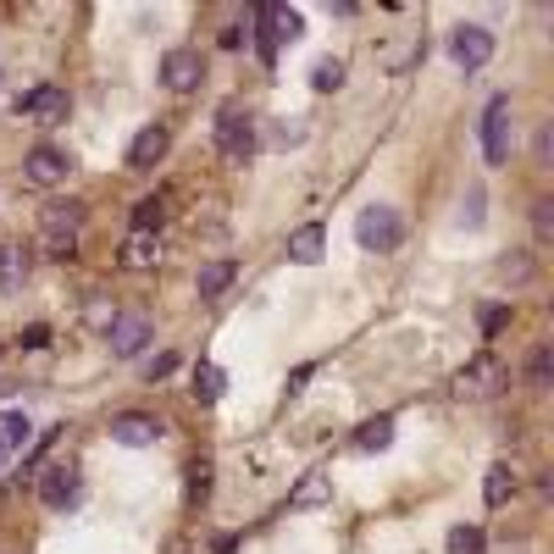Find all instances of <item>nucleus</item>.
<instances>
[{"label":"nucleus","instance_id":"f257e3e1","mask_svg":"<svg viewBox=\"0 0 554 554\" xmlns=\"http://www.w3.org/2000/svg\"><path fill=\"white\" fill-rule=\"evenodd\" d=\"M78 228H84V205H78V200L45 205V217H39V250L56 255V261H67L73 244H78Z\"/></svg>","mask_w":554,"mask_h":554},{"label":"nucleus","instance_id":"f03ea898","mask_svg":"<svg viewBox=\"0 0 554 554\" xmlns=\"http://www.w3.org/2000/svg\"><path fill=\"white\" fill-rule=\"evenodd\" d=\"M300 34H305V17L294 6H255V50H261V61H272Z\"/></svg>","mask_w":554,"mask_h":554},{"label":"nucleus","instance_id":"7ed1b4c3","mask_svg":"<svg viewBox=\"0 0 554 554\" xmlns=\"http://www.w3.org/2000/svg\"><path fill=\"white\" fill-rule=\"evenodd\" d=\"M505 388H510V372H505V361H499L494 350L471 355V361L455 372V394L460 399H494V394H505Z\"/></svg>","mask_w":554,"mask_h":554},{"label":"nucleus","instance_id":"20e7f679","mask_svg":"<svg viewBox=\"0 0 554 554\" xmlns=\"http://www.w3.org/2000/svg\"><path fill=\"white\" fill-rule=\"evenodd\" d=\"M510 145H516V117H510V95H494L488 111H482V156L488 167H505Z\"/></svg>","mask_w":554,"mask_h":554},{"label":"nucleus","instance_id":"39448f33","mask_svg":"<svg viewBox=\"0 0 554 554\" xmlns=\"http://www.w3.org/2000/svg\"><path fill=\"white\" fill-rule=\"evenodd\" d=\"M255 145H261V139H255V122L244 117L239 106H228L217 117V150H222V161H228V167H250Z\"/></svg>","mask_w":554,"mask_h":554},{"label":"nucleus","instance_id":"423d86ee","mask_svg":"<svg viewBox=\"0 0 554 554\" xmlns=\"http://www.w3.org/2000/svg\"><path fill=\"white\" fill-rule=\"evenodd\" d=\"M67 111H73V100H67V89H56V84H34V89L17 95V117H28L34 128H61Z\"/></svg>","mask_w":554,"mask_h":554},{"label":"nucleus","instance_id":"0eeeda50","mask_svg":"<svg viewBox=\"0 0 554 554\" xmlns=\"http://www.w3.org/2000/svg\"><path fill=\"white\" fill-rule=\"evenodd\" d=\"M399 239H405V228H399V211H388V205H366L361 217H355V244L361 250L388 255Z\"/></svg>","mask_w":554,"mask_h":554},{"label":"nucleus","instance_id":"6e6552de","mask_svg":"<svg viewBox=\"0 0 554 554\" xmlns=\"http://www.w3.org/2000/svg\"><path fill=\"white\" fill-rule=\"evenodd\" d=\"M67 172H73V161L61 156L56 145H34L23 156V183L28 189H56V183H67Z\"/></svg>","mask_w":554,"mask_h":554},{"label":"nucleus","instance_id":"1a4fd4ad","mask_svg":"<svg viewBox=\"0 0 554 554\" xmlns=\"http://www.w3.org/2000/svg\"><path fill=\"white\" fill-rule=\"evenodd\" d=\"M449 56H455V67H466V73H477V67H488V56H494V34L477 23L455 28L449 34Z\"/></svg>","mask_w":554,"mask_h":554},{"label":"nucleus","instance_id":"9d476101","mask_svg":"<svg viewBox=\"0 0 554 554\" xmlns=\"http://www.w3.org/2000/svg\"><path fill=\"white\" fill-rule=\"evenodd\" d=\"M106 344H111V355L117 361H133V355L150 344V316H139V311H128V316H111V327H106Z\"/></svg>","mask_w":554,"mask_h":554},{"label":"nucleus","instance_id":"9b49d317","mask_svg":"<svg viewBox=\"0 0 554 554\" xmlns=\"http://www.w3.org/2000/svg\"><path fill=\"white\" fill-rule=\"evenodd\" d=\"M161 438V422L156 416H139V410H128V416H111V444L122 449H150Z\"/></svg>","mask_w":554,"mask_h":554},{"label":"nucleus","instance_id":"f8f14e48","mask_svg":"<svg viewBox=\"0 0 554 554\" xmlns=\"http://www.w3.org/2000/svg\"><path fill=\"white\" fill-rule=\"evenodd\" d=\"M34 482H39V499H45L50 510L78 505V471H73V466H45Z\"/></svg>","mask_w":554,"mask_h":554},{"label":"nucleus","instance_id":"ddd939ff","mask_svg":"<svg viewBox=\"0 0 554 554\" xmlns=\"http://www.w3.org/2000/svg\"><path fill=\"white\" fill-rule=\"evenodd\" d=\"M161 84H167L172 95H189V89L200 84V56H194V50H167V56H161Z\"/></svg>","mask_w":554,"mask_h":554},{"label":"nucleus","instance_id":"4468645a","mask_svg":"<svg viewBox=\"0 0 554 554\" xmlns=\"http://www.w3.org/2000/svg\"><path fill=\"white\" fill-rule=\"evenodd\" d=\"M167 145H172V139H167V128H161V122H150V128H145V133H139V139L128 145V167H133V172H150L161 156H167Z\"/></svg>","mask_w":554,"mask_h":554},{"label":"nucleus","instance_id":"2eb2a0df","mask_svg":"<svg viewBox=\"0 0 554 554\" xmlns=\"http://www.w3.org/2000/svg\"><path fill=\"white\" fill-rule=\"evenodd\" d=\"M117 261L128 266V272H150V266L161 261V239H156V233H128L122 250H117Z\"/></svg>","mask_w":554,"mask_h":554},{"label":"nucleus","instance_id":"dca6fc26","mask_svg":"<svg viewBox=\"0 0 554 554\" xmlns=\"http://www.w3.org/2000/svg\"><path fill=\"white\" fill-rule=\"evenodd\" d=\"M327 499H333V477H327V471H305L289 488V510H316V505H327Z\"/></svg>","mask_w":554,"mask_h":554},{"label":"nucleus","instance_id":"f3484780","mask_svg":"<svg viewBox=\"0 0 554 554\" xmlns=\"http://www.w3.org/2000/svg\"><path fill=\"white\" fill-rule=\"evenodd\" d=\"M322 250H327L322 222H305V228H294V233H289V255H294L300 266H316V261H322Z\"/></svg>","mask_w":554,"mask_h":554},{"label":"nucleus","instance_id":"a211bd4d","mask_svg":"<svg viewBox=\"0 0 554 554\" xmlns=\"http://www.w3.org/2000/svg\"><path fill=\"white\" fill-rule=\"evenodd\" d=\"M233 277H239V266H233V261H205L200 277H194V289H200V300H217V294L233 289Z\"/></svg>","mask_w":554,"mask_h":554},{"label":"nucleus","instance_id":"6ab92c4d","mask_svg":"<svg viewBox=\"0 0 554 554\" xmlns=\"http://www.w3.org/2000/svg\"><path fill=\"white\" fill-rule=\"evenodd\" d=\"M394 444V416H372V422H361V433H355V449L361 455H377V449Z\"/></svg>","mask_w":554,"mask_h":554},{"label":"nucleus","instance_id":"aec40b11","mask_svg":"<svg viewBox=\"0 0 554 554\" xmlns=\"http://www.w3.org/2000/svg\"><path fill=\"white\" fill-rule=\"evenodd\" d=\"M516 494V471L505 466V460H494V466H488V482H482V499H488V505H505V499Z\"/></svg>","mask_w":554,"mask_h":554},{"label":"nucleus","instance_id":"412c9836","mask_svg":"<svg viewBox=\"0 0 554 554\" xmlns=\"http://www.w3.org/2000/svg\"><path fill=\"white\" fill-rule=\"evenodd\" d=\"M222 388H228L222 366H211V361H200V366H194V399H200V405H217V399H222Z\"/></svg>","mask_w":554,"mask_h":554},{"label":"nucleus","instance_id":"4be33fe9","mask_svg":"<svg viewBox=\"0 0 554 554\" xmlns=\"http://www.w3.org/2000/svg\"><path fill=\"white\" fill-rule=\"evenodd\" d=\"M344 73H350V67H344L338 56H322L311 67V89H316V95H333V89H344Z\"/></svg>","mask_w":554,"mask_h":554},{"label":"nucleus","instance_id":"5701e85b","mask_svg":"<svg viewBox=\"0 0 554 554\" xmlns=\"http://www.w3.org/2000/svg\"><path fill=\"white\" fill-rule=\"evenodd\" d=\"M28 277V255L17 244H0V289H17Z\"/></svg>","mask_w":554,"mask_h":554},{"label":"nucleus","instance_id":"b1692460","mask_svg":"<svg viewBox=\"0 0 554 554\" xmlns=\"http://www.w3.org/2000/svg\"><path fill=\"white\" fill-rule=\"evenodd\" d=\"M161 217H167V200H161V194L139 200V205H133V233H156V228H161Z\"/></svg>","mask_w":554,"mask_h":554},{"label":"nucleus","instance_id":"393cba45","mask_svg":"<svg viewBox=\"0 0 554 554\" xmlns=\"http://www.w3.org/2000/svg\"><path fill=\"white\" fill-rule=\"evenodd\" d=\"M300 139H305L300 117H277L272 128H266V145H272V150H289V145H300Z\"/></svg>","mask_w":554,"mask_h":554},{"label":"nucleus","instance_id":"a878e982","mask_svg":"<svg viewBox=\"0 0 554 554\" xmlns=\"http://www.w3.org/2000/svg\"><path fill=\"white\" fill-rule=\"evenodd\" d=\"M482 549H488V538H482V527H471V521L449 532V554H482Z\"/></svg>","mask_w":554,"mask_h":554},{"label":"nucleus","instance_id":"bb28decb","mask_svg":"<svg viewBox=\"0 0 554 554\" xmlns=\"http://www.w3.org/2000/svg\"><path fill=\"white\" fill-rule=\"evenodd\" d=\"M205 494H211V460H189V499L200 505Z\"/></svg>","mask_w":554,"mask_h":554},{"label":"nucleus","instance_id":"cd10ccee","mask_svg":"<svg viewBox=\"0 0 554 554\" xmlns=\"http://www.w3.org/2000/svg\"><path fill=\"white\" fill-rule=\"evenodd\" d=\"M499 277H505V283H527V277H532V261H527L521 250H510L505 261H499Z\"/></svg>","mask_w":554,"mask_h":554},{"label":"nucleus","instance_id":"c85d7f7f","mask_svg":"<svg viewBox=\"0 0 554 554\" xmlns=\"http://www.w3.org/2000/svg\"><path fill=\"white\" fill-rule=\"evenodd\" d=\"M28 433H34V427H28V416H23V410H12V416H6V427H0L6 449H12V444H28Z\"/></svg>","mask_w":554,"mask_h":554},{"label":"nucleus","instance_id":"c756f323","mask_svg":"<svg viewBox=\"0 0 554 554\" xmlns=\"http://www.w3.org/2000/svg\"><path fill=\"white\" fill-rule=\"evenodd\" d=\"M532 233H538L543 244L554 239V205H549V200H538V205H532Z\"/></svg>","mask_w":554,"mask_h":554},{"label":"nucleus","instance_id":"7c9ffc66","mask_svg":"<svg viewBox=\"0 0 554 554\" xmlns=\"http://www.w3.org/2000/svg\"><path fill=\"white\" fill-rule=\"evenodd\" d=\"M17 344H23V350H45V344H50V327H45V322L23 327V338H17Z\"/></svg>","mask_w":554,"mask_h":554},{"label":"nucleus","instance_id":"2f4dec72","mask_svg":"<svg viewBox=\"0 0 554 554\" xmlns=\"http://www.w3.org/2000/svg\"><path fill=\"white\" fill-rule=\"evenodd\" d=\"M172 366H178V355H150V361H145V377L156 383V377H167V372H172Z\"/></svg>","mask_w":554,"mask_h":554},{"label":"nucleus","instance_id":"473e14b6","mask_svg":"<svg viewBox=\"0 0 554 554\" xmlns=\"http://www.w3.org/2000/svg\"><path fill=\"white\" fill-rule=\"evenodd\" d=\"M510 322V305H494V311H482V333H499Z\"/></svg>","mask_w":554,"mask_h":554},{"label":"nucleus","instance_id":"72a5a7b5","mask_svg":"<svg viewBox=\"0 0 554 554\" xmlns=\"http://www.w3.org/2000/svg\"><path fill=\"white\" fill-rule=\"evenodd\" d=\"M532 388H549V350L532 355Z\"/></svg>","mask_w":554,"mask_h":554},{"label":"nucleus","instance_id":"f704fd0d","mask_svg":"<svg viewBox=\"0 0 554 554\" xmlns=\"http://www.w3.org/2000/svg\"><path fill=\"white\" fill-rule=\"evenodd\" d=\"M460 222H466V228H477V222H482V189L466 194V217H460Z\"/></svg>","mask_w":554,"mask_h":554},{"label":"nucleus","instance_id":"c9c22d12","mask_svg":"<svg viewBox=\"0 0 554 554\" xmlns=\"http://www.w3.org/2000/svg\"><path fill=\"white\" fill-rule=\"evenodd\" d=\"M217 554H233V538H222V543H217Z\"/></svg>","mask_w":554,"mask_h":554},{"label":"nucleus","instance_id":"e433bc0d","mask_svg":"<svg viewBox=\"0 0 554 554\" xmlns=\"http://www.w3.org/2000/svg\"><path fill=\"white\" fill-rule=\"evenodd\" d=\"M0 466H6V438H0Z\"/></svg>","mask_w":554,"mask_h":554}]
</instances>
